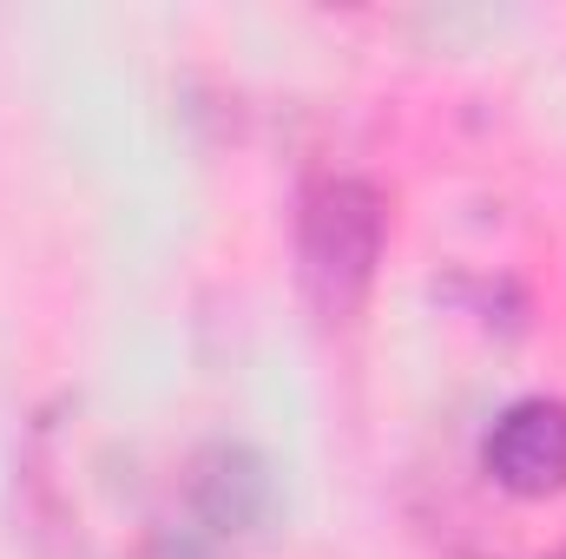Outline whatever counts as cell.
I'll return each mask as SVG.
<instances>
[{"label": "cell", "instance_id": "1", "mask_svg": "<svg viewBox=\"0 0 566 559\" xmlns=\"http://www.w3.org/2000/svg\"><path fill=\"white\" fill-rule=\"evenodd\" d=\"M389 204L369 178H316L296 211V277L323 323H349L376 283Z\"/></svg>", "mask_w": 566, "mask_h": 559}, {"label": "cell", "instance_id": "2", "mask_svg": "<svg viewBox=\"0 0 566 559\" xmlns=\"http://www.w3.org/2000/svg\"><path fill=\"white\" fill-rule=\"evenodd\" d=\"M481 467L494 474V487L521 494V500H547L566 487V402L560 395H527L514 409H501L488 441H481Z\"/></svg>", "mask_w": 566, "mask_h": 559}, {"label": "cell", "instance_id": "3", "mask_svg": "<svg viewBox=\"0 0 566 559\" xmlns=\"http://www.w3.org/2000/svg\"><path fill=\"white\" fill-rule=\"evenodd\" d=\"M191 500H198V514H205L211 534H251L271 514V467L251 447L218 441L191 467Z\"/></svg>", "mask_w": 566, "mask_h": 559}, {"label": "cell", "instance_id": "4", "mask_svg": "<svg viewBox=\"0 0 566 559\" xmlns=\"http://www.w3.org/2000/svg\"><path fill=\"white\" fill-rule=\"evenodd\" d=\"M145 559H218V547H211L205 534H158Z\"/></svg>", "mask_w": 566, "mask_h": 559}, {"label": "cell", "instance_id": "5", "mask_svg": "<svg viewBox=\"0 0 566 559\" xmlns=\"http://www.w3.org/2000/svg\"><path fill=\"white\" fill-rule=\"evenodd\" d=\"M547 559H566V547H560V553H547Z\"/></svg>", "mask_w": 566, "mask_h": 559}]
</instances>
